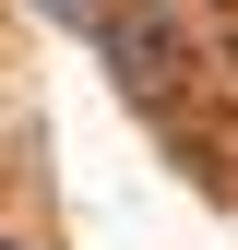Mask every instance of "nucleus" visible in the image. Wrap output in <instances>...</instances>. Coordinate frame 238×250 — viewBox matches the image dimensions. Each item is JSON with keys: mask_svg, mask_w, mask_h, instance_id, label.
I'll list each match as a JSON object with an SVG mask.
<instances>
[{"mask_svg": "<svg viewBox=\"0 0 238 250\" xmlns=\"http://www.w3.org/2000/svg\"><path fill=\"white\" fill-rule=\"evenodd\" d=\"M36 12H60V24H83V36H96V12H107V0H36Z\"/></svg>", "mask_w": 238, "mask_h": 250, "instance_id": "obj_1", "label": "nucleus"}, {"mask_svg": "<svg viewBox=\"0 0 238 250\" xmlns=\"http://www.w3.org/2000/svg\"><path fill=\"white\" fill-rule=\"evenodd\" d=\"M0 250H12V238H0Z\"/></svg>", "mask_w": 238, "mask_h": 250, "instance_id": "obj_2", "label": "nucleus"}]
</instances>
